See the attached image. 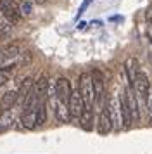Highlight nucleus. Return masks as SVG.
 Returning a JSON list of instances; mask_svg holds the SVG:
<instances>
[{"instance_id": "f257e3e1", "label": "nucleus", "mask_w": 152, "mask_h": 154, "mask_svg": "<svg viewBox=\"0 0 152 154\" xmlns=\"http://www.w3.org/2000/svg\"><path fill=\"white\" fill-rule=\"evenodd\" d=\"M78 92L85 100V107H93L95 104V92H93V85H92V75L90 73H83L78 82Z\"/></svg>"}, {"instance_id": "f03ea898", "label": "nucleus", "mask_w": 152, "mask_h": 154, "mask_svg": "<svg viewBox=\"0 0 152 154\" xmlns=\"http://www.w3.org/2000/svg\"><path fill=\"white\" fill-rule=\"evenodd\" d=\"M0 16L9 23H17L21 19V9L14 0H0Z\"/></svg>"}, {"instance_id": "7ed1b4c3", "label": "nucleus", "mask_w": 152, "mask_h": 154, "mask_svg": "<svg viewBox=\"0 0 152 154\" xmlns=\"http://www.w3.org/2000/svg\"><path fill=\"white\" fill-rule=\"evenodd\" d=\"M68 109L71 118H80L81 112L85 111V100H83V97L80 95L78 90H71V95H69L68 100Z\"/></svg>"}, {"instance_id": "20e7f679", "label": "nucleus", "mask_w": 152, "mask_h": 154, "mask_svg": "<svg viewBox=\"0 0 152 154\" xmlns=\"http://www.w3.org/2000/svg\"><path fill=\"white\" fill-rule=\"evenodd\" d=\"M19 57V47L17 45H7L4 49H0V68H11L16 64Z\"/></svg>"}, {"instance_id": "39448f33", "label": "nucleus", "mask_w": 152, "mask_h": 154, "mask_svg": "<svg viewBox=\"0 0 152 154\" xmlns=\"http://www.w3.org/2000/svg\"><path fill=\"white\" fill-rule=\"evenodd\" d=\"M131 88L137 92L138 97H142V99L147 97V92H149V88H150V82H149L147 75L142 73V71H138L135 80H133V83H131Z\"/></svg>"}, {"instance_id": "423d86ee", "label": "nucleus", "mask_w": 152, "mask_h": 154, "mask_svg": "<svg viewBox=\"0 0 152 154\" xmlns=\"http://www.w3.org/2000/svg\"><path fill=\"white\" fill-rule=\"evenodd\" d=\"M71 83H69L68 78H59L57 82H55V99H59L61 102L64 104H68L69 100V95H71Z\"/></svg>"}, {"instance_id": "0eeeda50", "label": "nucleus", "mask_w": 152, "mask_h": 154, "mask_svg": "<svg viewBox=\"0 0 152 154\" xmlns=\"http://www.w3.org/2000/svg\"><path fill=\"white\" fill-rule=\"evenodd\" d=\"M107 111H109L112 126H114L116 130L123 128V118H121V109H119V100H117V99L112 97L109 100V104H107Z\"/></svg>"}, {"instance_id": "6e6552de", "label": "nucleus", "mask_w": 152, "mask_h": 154, "mask_svg": "<svg viewBox=\"0 0 152 154\" xmlns=\"http://www.w3.org/2000/svg\"><path fill=\"white\" fill-rule=\"evenodd\" d=\"M111 130H112V121H111L107 107H104L100 111V114H99V119H97V132L100 135H107Z\"/></svg>"}, {"instance_id": "1a4fd4ad", "label": "nucleus", "mask_w": 152, "mask_h": 154, "mask_svg": "<svg viewBox=\"0 0 152 154\" xmlns=\"http://www.w3.org/2000/svg\"><path fill=\"white\" fill-rule=\"evenodd\" d=\"M92 85H93V92H95V102H100L104 95V75L99 69H93V73H92Z\"/></svg>"}, {"instance_id": "9d476101", "label": "nucleus", "mask_w": 152, "mask_h": 154, "mask_svg": "<svg viewBox=\"0 0 152 154\" xmlns=\"http://www.w3.org/2000/svg\"><path fill=\"white\" fill-rule=\"evenodd\" d=\"M124 94H126V102H128V107H130L131 121H138V118H140V111H138V102H137V97H135V90L130 87L128 90H124Z\"/></svg>"}, {"instance_id": "9b49d317", "label": "nucleus", "mask_w": 152, "mask_h": 154, "mask_svg": "<svg viewBox=\"0 0 152 154\" xmlns=\"http://www.w3.org/2000/svg\"><path fill=\"white\" fill-rule=\"evenodd\" d=\"M119 109H121V118H123V128H130V125L133 123L130 116V107H128V102H126V94H121L119 95Z\"/></svg>"}, {"instance_id": "f8f14e48", "label": "nucleus", "mask_w": 152, "mask_h": 154, "mask_svg": "<svg viewBox=\"0 0 152 154\" xmlns=\"http://www.w3.org/2000/svg\"><path fill=\"white\" fill-rule=\"evenodd\" d=\"M21 123L24 128H35L36 126V109H23L21 111Z\"/></svg>"}, {"instance_id": "ddd939ff", "label": "nucleus", "mask_w": 152, "mask_h": 154, "mask_svg": "<svg viewBox=\"0 0 152 154\" xmlns=\"http://www.w3.org/2000/svg\"><path fill=\"white\" fill-rule=\"evenodd\" d=\"M47 88H48V78L47 76H40L33 83V90L40 97V100H45V97H47Z\"/></svg>"}, {"instance_id": "4468645a", "label": "nucleus", "mask_w": 152, "mask_h": 154, "mask_svg": "<svg viewBox=\"0 0 152 154\" xmlns=\"http://www.w3.org/2000/svg\"><path fill=\"white\" fill-rule=\"evenodd\" d=\"M17 102V92L16 90H9L2 95V100H0V107L2 111H9L14 104Z\"/></svg>"}, {"instance_id": "2eb2a0df", "label": "nucleus", "mask_w": 152, "mask_h": 154, "mask_svg": "<svg viewBox=\"0 0 152 154\" xmlns=\"http://www.w3.org/2000/svg\"><path fill=\"white\" fill-rule=\"evenodd\" d=\"M55 116L61 123H68L71 114H69V109H68V104L61 102L59 99H55Z\"/></svg>"}, {"instance_id": "dca6fc26", "label": "nucleus", "mask_w": 152, "mask_h": 154, "mask_svg": "<svg viewBox=\"0 0 152 154\" xmlns=\"http://www.w3.org/2000/svg\"><path fill=\"white\" fill-rule=\"evenodd\" d=\"M124 71L128 75V82H130V87H131V83H133V80H135V76H137V73H138V61L135 57H130L124 63Z\"/></svg>"}, {"instance_id": "f3484780", "label": "nucleus", "mask_w": 152, "mask_h": 154, "mask_svg": "<svg viewBox=\"0 0 152 154\" xmlns=\"http://www.w3.org/2000/svg\"><path fill=\"white\" fill-rule=\"evenodd\" d=\"M33 78H24V82L21 83L19 90H17V102H24V99H26V95L29 94V92L33 90Z\"/></svg>"}, {"instance_id": "a211bd4d", "label": "nucleus", "mask_w": 152, "mask_h": 154, "mask_svg": "<svg viewBox=\"0 0 152 154\" xmlns=\"http://www.w3.org/2000/svg\"><path fill=\"white\" fill-rule=\"evenodd\" d=\"M80 123H81L83 130H87V132H90L92 130V123H93V112H92V107H85V111L81 112V116H80Z\"/></svg>"}, {"instance_id": "6ab92c4d", "label": "nucleus", "mask_w": 152, "mask_h": 154, "mask_svg": "<svg viewBox=\"0 0 152 154\" xmlns=\"http://www.w3.org/2000/svg\"><path fill=\"white\" fill-rule=\"evenodd\" d=\"M47 121V104L45 100H40L36 106V126H43Z\"/></svg>"}, {"instance_id": "aec40b11", "label": "nucleus", "mask_w": 152, "mask_h": 154, "mask_svg": "<svg viewBox=\"0 0 152 154\" xmlns=\"http://www.w3.org/2000/svg\"><path fill=\"white\" fill-rule=\"evenodd\" d=\"M145 102H147V109H149V112H150V118H152V87L149 88V92H147Z\"/></svg>"}, {"instance_id": "412c9836", "label": "nucleus", "mask_w": 152, "mask_h": 154, "mask_svg": "<svg viewBox=\"0 0 152 154\" xmlns=\"http://www.w3.org/2000/svg\"><path fill=\"white\" fill-rule=\"evenodd\" d=\"M7 82H9V75H7L4 69H0V87H2V85H5Z\"/></svg>"}, {"instance_id": "4be33fe9", "label": "nucleus", "mask_w": 152, "mask_h": 154, "mask_svg": "<svg viewBox=\"0 0 152 154\" xmlns=\"http://www.w3.org/2000/svg\"><path fill=\"white\" fill-rule=\"evenodd\" d=\"M145 17H147V21H149V24L152 26V7L147 9V12H145Z\"/></svg>"}, {"instance_id": "5701e85b", "label": "nucleus", "mask_w": 152, "mask_h": 154, "mask_svg": "<svg viewBox=\"0 0 152 154\" xmlns=\"http://www.w3.org/2000/svg\"><path fill=\"white\" fill-rule=\"evenodd\" d=\"M149 63L152 64V52H149Z\"/></svg>"}, {"instance_id": "b1692460", "label": "nucleus", "mask_w": 152, "mask_h": 154, "mask_svg": "<svg viewBox=\"0 0 152 154\" xmlns=\"http://www.w3.org/2000/svg\"><path fill=\"white\" fill-rule=\"evenodd\" d=\"M36 2H38V4H43V2H45V0H36Z\"/></svg>"}, {"instance_id": "393cba45", "label": "nucleus", "mask_w": 152, "mask_h": 154, "mask_svg": "<svg viewBox=\"0 0 152 154\" xmlns=\"http://www.w3.org/2000/svg\"><path fill=\"white\" fill-rule=\"evenodd\" d=\"M150 119H152V118H150Z\"/></svg>"}]
</instances>
